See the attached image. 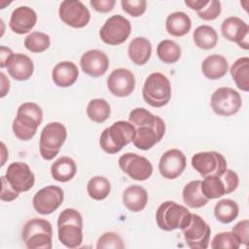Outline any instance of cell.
<instances>
[{"mask_svg":"<svg viewBox=\"0 0 249 249\" xmlns=\"http://www.w3.org/2000/svg\"><path fill=\"white\" fill-rule=\"evenodd\" d=\"M128 122L135 129L133 145L139 150H150L164 135L165 124L163 120L144 108H135L130 111Z\"/></svg>","mask_w":249,"mask_h":249,"instance_id":"obj_1","label":"cell"},{"mask_svg":"<svg viewBox=\"0 0 249 249\" xmlns=\"http://www.w3.org/2000/svg\"><path fill=\"white\" fill-rule=\"evenodd\" d=\"M43 121V111L34 102L22 103L13 121L12 128L17 138L22 141L30 140L37 132L38 126Z\"/></svg>","mask_w":249,"mask_h":249,"instance_id":"obj_2","label":"cell"},{"mask_svg":"<svg viewBox=\"0 0 249 249\" xmlns=\"http://www.w3.org/2000/svg\"><path fill=\"white\" fill-rule=\"evenodd\" d=\"M59 241L67 248H77L83 242V217L74 208L64 209L57 219Z\"/></svg>","mask_w":249,"mask_h":249,"instance_id":"obj_3","label":"cell"},{"mask_svg":"<svg viewBox=\"0 0 249 249\" xmlns=\"http://www.w3.org/2000/svg\"><path fill=\"white\" fill-rule=\"evenodd\" d=\"M135 129L126 121L115 122L111 126L106 127L99 138L101 149L107 154H117L124 146L133 141Z\"/></svg>","mask_w":249,"mask_h":249,"instance_id":"obj_4","label":"cell"},{"mask_svg":"<svg viewBox=\"0 0 249 249\" xmlns=\"http://www.w3.org/2000/svg\"><path fill=\"white\" fill-rule=\"evenodd\" d=\"M21 238L28 249H52V224L45 219H30L22 228Z\"/></svg>","mask_w":249,"mask_h":249,"instance_id":"obj_5","label":"cell"},{"mask_svg":"<svg viewBox=\"0 0 249 249\" xmlns=\"http://www.w3.org/2000/svg\"><path fill=\"white\" fill-rule=\"evenodd\" d=\"M191 217L192 213L187 207L170 200L161 203L156 212L157 225L165 231L184 229L189 224Z\"/></svg>","mask_w":249,"mask_h":249,"instance_id":"obj_6","label":"cell"},{"mask_svg":"<svg viewBox=\"0 0 249 249\" xmlns=\"http://www.w3.org/2000/svg\"><path fill=\"white\" fill-rule=\"evenodd\" d=\"M142 95L145 102L152 107L165 106L171 98V86L168 78L160 72L151 73L143 85Z\"/></svg>","mask_w":249,"mask_h":249,"instance_id":"obj_7","label":"cell"},{"mask_svg":"<svg viewBox=\"0 0 249 249\" xmlns=\"http://www.w3.org/2000/svg\"><path fill=\"white\" fill-rule=\"evenodd\" d=\"M67 137L64 124L58 122L48 124L42 130L39 140L41 157L46 160H52L57 154Z\"/></svg>","mask_w":249,"mask_h":249,"instance_id":"obj_8","label":"cell"},{"mask_svg":"<svg viewBox=\"0 0 249 249\" xmlns=\"http://www.w3.org/2000/svg\"><path fill=\"white\" fill-rule=\"evenodd\" d=\"M238 175L234 171L227 169L220 176L204 177L200 182V188L202 194L208 199H215L234 192L238 187Z\"/></svg>","mask_w":249,"mask_h":249,"instance_id":"obj_9","label":"cell"},{"mask_svg":"<svg viewBox=\"0 0 249 249\" xmlns=\"http://www.w3.org/2000/svg\"><path fill=\"white\" fill-rule=\"evenodd\" d=\"M130 32V21L122 15H114L100 28L99 37L107 45L118 46L126 41Z\"/></svg>","mask_w":249,"mask_h":249,"instance_id":"obj_10","label":"cell"},{"mask_svg":"<svg viewBox=\"0 0 249 249\" xmlns=\"http://www.w3.org/2000/svg\"><path fill=\"white\" fill-rule=\"evenodd\" d=\"M211 108L215 114L223 117H230L236 114L242 105L240 94L233 89L219 88L211 95Z\"/></svg>","mask_w":249,"mask_h":249,"instance_id":"obj_11","label":"cell"},{"mask_svg":"<svg viewBox=\"0 0 249 249\" xmlns=\"http://www.w3.org/2000/svg\"><path fill=\"white\" fill-rule=\"evenodd\" d=\"M193 168L203 178L207 176H220L227 169V160L225 157L215 151L199 152L192 157Z\"/></svg>","mask_w":249,"mask_h":249,"instance_id":"obj_12","label":"cell"},{"mask_svg":"<svg viewBox=\"0 0 249 249\" xmlns=\"http://www.w3.org/2000/svg\"><path fill=\"white\" fill-rule=\"evenodd\" d=\"M186 244L192 249H206L211 234L210 226L197 214L192 213L189 224L181 230Z\"/></svg>","mask_w":249,"mask_h":249,"instance_id":"obj_13","label":"cell"},{"mask_svg":"<svg viewBox=\"0 0 249 249\" xmlns=\"http://www.w3.org/2000/svg\"><path fill=\"white\" fill-rule=\"evenodd\" d=\"M58 16L63 23L73 28H83L90 20L89 9L77 0L62 1L59 5Z\"/></svg>","mask_w":249,"mask_h":249,"instance_id":"obj_14","label":"cell"},{"mask_svg":"<svg viewBox=\"0 0 249 249\" xmlns=\"http://www.w3.org/2000/svg\"><path fill=\"white\" fill-rule=\"evenodd\" d=\"M119 166L131 179L145 181L153 173V165L145 157L135 153H125L119 159Z\"/></svg>","mask_w":249,"mask_h":249,"instance_id":"obj_15","label":"cell"},{"mask_svg":"<svg viewBox=\"0 0 249 249\" xmlns=\"http://www.w3.org/2000/svg\"><path fill=\"white\" fill-rule=\"evenodd\" d=\"M63 198V190L58 186L50 185L39 190L34 195L32 204L37 213L41 215H49L61 205Z\"/></svg>","mask_w":249,"mask_h":249,"instance_id":"obj_16","label":"cell"},{"mask_svg":"<svg viewBox=\"0 0 249 249\" xmlns=\"http://www.w3.org/2000/svg\"><path fill=\"white\" fill-rule=\"evenodd\" d=\"M5 177L11 188L18 194L29 191L35 183L34 173L29 165L22 161L12 162L7 168Z\"/></svg>","mask_w":249,"mask_h":249,"instance_id":"obj_17","label":"cell"},{"mask_svg":"<svg viewBox=\"0 0 249 249\" xmlns=\"http://www.w3.org/2000/svg\"><path fill=\"white\" fill-rule=\"evenodd\" d=\"M186 165L187 160L184 153L178 149H170L160 157L159 171L163 178L173 180L183 173Z\"/></svg>","mask_w":249,"mask_h":249,"instance_id":"obj_18","label":"cell"},{"mask_svg":"<svg viewBox=\"0 0 249 249\" xmlns=\"http://www.w3.org/2000/svg\"><path fill=\"white\" fill-rule=\"evenodd\" d=\"M107 87L115 96H128L135 89V76L126 68H117L107 78Z\"/></svg>","mask_w":249,"mask_h":249,"instance_id":"obj_19","label":"cell"},{"mask_svg":"<svg viewBox=\"0 0 249 249\" xmlns=\"http://www.w3.org/2000/svg\"><path fill=\"white\" fill-rule=\"evenodd\" d=\"M221 31L227 40L236 43L244 50L249 49V26L243 19L237 17L227 18L221 25Z\"/></svg>","mask_w":249,"mask_h":249,"instance_id":"obj_20","label":"cell"},{"mask_svg":"<svg viewBox=\"0 0 249 249\" xmlns=\"http://www.w3.org/2000/svg\"><path fill=\"white\" fill-rule=\"evenodd\" d=\"M80 66L87 75L93 78L101 77L108 70L109 58L102 51L89 50L81 56Z\"/></svg>","mask_w":249,"mask_h":249,"instance_id":"obj_21","label":"cell"},{"mask_svg":"<svg viewBox=\"0 0 249 249\" xmlns=\"http://www.w3.org/2000/svg\"><path fill=\"white\" fill-rule=\"evenodd\" d=\"M36 22V12L28 6H19L12 12L9 26L13 32L21 35L31 31Z\"/></svg>","mask_w":249,"mask_h":249,"instance_id":"obj_22","label":"cell"},{"mask_svg":"<svg viewBox=\"0 0 249 249\" xmlns=\"http://www.w3.org/2000/svg\"><path fill=\"white\" fill-rule=\"evenodd\" d=\"M7 70L9 75L17 81H26L31 78L34 72V64L32 59L24 53H14L8 63Z\"/></svg>","mask_w":249,"mask_h":249,"instance_id":"obj_23","label":"cell"},{"mask_svg":"<svg viewBox=\"0 0 249 249\" xmlns=\"http://www.w3.org/2000/svg\"><path fill=\"white\" fill-rule=\"evenodd\" d=\"M78 77L79 70L77 65L68 60L58 62L52 72L53 81L59 88H68L74 85Z\"/></svg>","mask_w":249,"mask_h":249,"instance_id":"obj_24","label":"cell"},{"mask_svg":"<svg viewBox=\"0 0 249 249\" xmlns=\"http://www.w3.org/2000/svg\"><path fill=\"white\" fill-rule=\"evenodd\" d=\"M229 70L227 58L221 54H210L201 63L202 74L209 80H218L224 77Z\"/></svg>","mask_w":249,"mask_h":249,"instance_id":"obj_25","label":"cell"},{"mask_svg":"<svg viewBox=\"0 0 249 249\" xmlns=\"http://www.w3.org/2000/svg\"><path fill=\"white\" fill-rule=\"evenodd\" d=\"M123 202L129 211L140 212L148 203V193L139 185L129 186L123 194Z\"/></svg>","mask_w":249,"mask_h":249,"instance_id":"obj_26","label":"cell"},{"mask_svg":"<svg viewBox=\"0 0 249 249\" xmlns=\"http://www.w3.org/2000/svg\"><path fill=\"white\" fill-rule=\"evenodd\" d=\"M127 53L134 64L144 65L151 57L152 44L145 37H135L128 45Z\"/></svg>","mask_w":249,"mask_h":249,"instance_id":"obj_27","label":"cell"},{"mask_svg":"<svg viewBox=\"0 0 249 249\" xmlns=\"http://www.w3.org/2000/svg\"><path fill=\"white\" fill-rule=\"evenodd\" d=\"M192 27L190 17L184 12H174L167 16L165 29L168 34L175 37H182L189 33Z\"/></svg>","mask_w":249,"mask_h":249,"instance_id":"obj_28","label":"cell"},{"mask_svg":"<svg viewBox=\"0 0 249 249\" xmlns=\"http://www.w3.org/2000/svg\"><path fill=\"white\" fill-rule=\"evenodd\" d=\"M77 173V165L73 159L69 157L58 158L51 166L52 177L57 182H68Z\"/></svg>","mask_w":249,"mask_h":249,"instance_id":"obj_29","label":"cell"},{"mask_svg":"<svg viewBox=\"0 0 249 249\" xmlns=\"http://www.w3.org/2000/svg\"><path fill=\"white\" fill-rule=\"evenodd\" d=\"M199 180L189 182L183 189L182 196L185 204L190 208H200L207 204L209 199L202 194Z\"/></svg>","mask_w":249,"mask_h":249,"instance_id":"obj_30","label":"cell"},{"mask_svg":"<svg viewBox=\"0 0 249 249\" xmlns=\"http://www.w3.org/2000/svg\"><path fill=\"white\" fill-rule=\"evenodd\" d=\"M232 80L242 91L249 90V58L247 56L236 59L230 69Z\"/></svg>","mask_w":249,"mask_h":249,"instance_id":"obj_31","label":"cell"},{"mask_svg":"<svg viewBox=\"0 0 249 249\" xmlns=\"http://www.w3.org/2000/svg\"><path fill=\"white\" fill-rule=\"evenodd\" d=\"M239 213L237 203L230 198L219 200L214 207L215 218L222 224H230L236 219Z\"/></svg>","mask_w":249,"mask_h":249,"instance_id":"obj_32","label":"cell"},{"mask_svg":"<svg viewBox=\"0 0 249 249\" xmlns=\"http://www.w3.org/2000/svg\"><path fill=\"white\" fill-rule=\"evenodd\" d=\"M194 42L199 49L211 50L218 42V34L216 30L209 25L197 26L193 34Z\"/></svg>","mask_w":249,"mask_h":249,"instance_id":"obj_33","label":"cell"},{"mask_svg":"<svg viewBox=\"0 0 249 249\" xmlns=\"http://www.w3.org/2000/svg\"><path fill=\"white\" fill-rule=\"evenodd\" d=\"M111 114L109 103L102 98L91 99L87 106V115L94 123H104Z\"/></svg>","mask_w":249,"mask_h":249,"instance_id":"obj_34","label":"cell"},{"mask_svg":"<svg viewBox=\"0 0 249 249\" xmlns=\"http://www.w3.org/2000/svg\"><path fill=\"white\" fill-rule=\"evenodd\" d=\"M157 54L163 63L172 64L181 57V48L172 40H162L157 47Z\"/></svg>","mask_w":249,"mask_h":249,"instance_id":"obj_35","label":"cell"},{"mask_svg":"<svg viewBox=\"0 0 249 249\" xmlns=\"http://www.w3.org/2000/svg\"><path fill=\"white\" fill-rule=\"evenodd\" d=\"M88 195L94 200H102L106 198L111 192V184L106 177L94 176L88 182Z\"/></svg>","mask_w":249,"mask_h":249,"instance_id":"obj_36","label":"cell"},{"mask_svg":"<svg viewBox=\"0 0 249 249\" xmlns=\"http://www.w3.org/2000/svg\"><path fill=\"white\" fill-rule=\"evenodd\" d=\"M51 45L50 36L43 32H31L24 39V47L31 53H39L49 49Z\"/></svg>","mask_w":249,"mask_h":249,"instance_id":"obj_37","label":"cell"},{"mask_svg":"<svg viewBox=\"0 0 249 249\" xmlns=\"http://www.w3.org/2000/svg\"><path fill=\"white\" fill-rule=\"evenodd\" d=\"M240 245L241 244L232 231L217 233L210 244L212 249H238Z\"/></svg>","mask_w":249,"mask_h":249,"instance_id":"obj_38","label":"cell"},{"mask_svg":"<svg viewBox=\"0 0 249 249\" xmlns=\"http://www.w3.org/2000/svg\"><path fill=\"white\" fill-rule=\"evenodd\" d=\"M97 249H105V248H113V249H123L124 248V241L122 237L112 231L104 232L97 240L96 243Z\"/></svg>","mask_w":249,"mask_h":249,"instance_id":"obj_39","label":"cell"},{"mask_svg":"<svg viewBox=\"0 0 249 249\" xmlns=\"http://www.w3.org/2000/svg\"><path fill=\"white\" fill-rule=\"evenodd\" d=\"M222 11L221 2L217 0H208V3L196 12L197 16L203 20H214L216 19Z\"/></svg>","mask_w":249,"mask_h":249,"instance_id":"obj_40","label":"cell"},{"mask_svg":"<svg viewBox=\"0 0 249 249\" xmlns=\"http://www.w3.org/2000/svg\"><path fill=\"white\" fill-rule=\"evenodd\" d=\"M121 5L125 13L134 18L142 16L147 9L145 0H122Z\"/></svg>","mask_w":249,"mask_h":249,"instance_id":"obj_41","label":"cell"},{"mask_svg":"<svg viewBox=\"0 0 249 249\" xmlns=\"http://www.w3.org/2000/svg\"><path fill=\"white\" fill-rule=\"evenodd\" d=\"M237 237L240 244L248 246L249 244V220L244 219L239 221L231 231Z\"/></svg>","mask_w":249,"mask_h":249,"instance_id":"obj_42","label":"cell"},{"mask_svg":"<svg viewBox=\"0 0 249 249\" xmlns=\"http://www.w3.org/2000/svg\"><path fill=\"white\" fill-rule=\"evenodd\" d=\"M1 194H0V198L2 201H13L15 200L18 196V193H17L16 191H14L11 186L9 185V183L6 180L5 176L1 177Z\"/></svg>","mask_w":249,"mask_h":249,"instance_id":"obj_43","label":"cell"},{"mask_svg":"<svg viewBox=\"0 0 249 249\" xmlns=\"http://www.w3.org/2000/svg\"><path fill=\"white\" fill-rule=\"evenodd\" d=\"M90 6L98 13H108L113 10L116 1L115 0H90Z\"/></svg>","mask_w":249,"mask_h":249,"instance_id":"obj_44","label":"cell"},{"mask_svg":"<svg viewBox=\"0 0 249 249\" xmlns=\"http://www.w3.org/2000/svg\"><path fill=\"white\" fill-rule=\"evenodd\" d=\"M13 54L14 53L10 48H7L5 46L0 47V67L1 68H4L7 66L8 61Z\"/></svg>","mask_w":249,"mask_h":249,"instance_id":"obj_45","label":"cell"},{"mask_svg":"<svg viewBox=\"0 0 249 249\" xmlns=\"http://www.w3.org/2000/svg\"><path fill=\"white\" fill-rule=\"evenodd\" d=\"M208 3V0H186L185 4L191 8L192 10H196V12L203 8Z\"/></svg>","mask_w":249,"mask_h":249,"instance_id":"obj_46","label":"cell"},{"mask_svg":"<svg viewBox=\"0 0 249 249\" xmlns=\"http://www.w3.org/2000/svg\"><path fill=\"white\" fill-rule=\"evenodd\" d=\"M0 78H1V94H0V96H1V98H3L10 90V81L3 72L0 73Z\"/></svg>","mask_w":249,"mask_h":249,"instance_id":"obj_47","label":"cell"},{"mask_svg":"<svg viewBox=\"0 0 249 249\" xmlns=\"http://www.w3.org/2000/svg\"><path fill=\"white\" fill-rule=\"evenodd\" d=\"M1 147H2V161H1V166H3L5 164V160H6V158L8 156V154L6 155L5 154V151H6V147H5V144L2 142L1 143Z\"/></svg>","mask_w":249,"mask_h":249,"instance_id":"obj_48","label":"cell"}]
</instances>
